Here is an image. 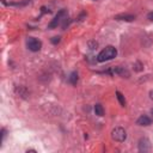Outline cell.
<instances>
[{"instance_id": "6da1fadb", "label": "cell", "mask_w": 153, "mask_h": 153, "mask_svg": "<svg viewBox=\"0 0 153 153\" xmlns=\"http://www.w3.org/2000/svg\"><path fill=\"white\" fill-rule=\"evenodd\" d=\"M116 55H117V49L112 45H108L103 50L99 51V54L97 55V61L98 62H105V61L115 59Z\"/></svg>"}, {"instance_id": "7c38bea8", "label": "cell", "mask_w": 153, "mask_h": 153, "mask_svg": "<svg viewBox=\"0 0 153 153\" xmlns=\"http://www.w3.org/2000/svg\"><path fill=\"white\" fill-rule=\"evenodd\" d=\"M61 41V38H60V36H54L51 39H50V42L53 43V44H57L59 42Z\"/></svg>"}, {"instance_id": "5bb4252c", "label": "cell", "mask_w": 153, "mask_h": 153, "mask_svg": "<svg viewBox=\"0 0 153 153\" xmlns=\"http://www.w3.org/2000/svg\"><path fill=\"white\" fill-rule=\"evenodd\" d=\"M147 18H148L149 20H153V12H149V13L147 14Z\"/></svg>"}, {"instance_id": "5b68a950", "label": "cell", "mask_w": 153, "mask_h": 153, "mask_svg": "<svg viewBox=\"0 0 153 153\" xmlns=\"http://www.w3.org/2000/svg\"><path fill=\"white\" fill-rule=\"evenodd\" d=\"M137 147H139L140 152H148V151H151V142L147 137H141L139 140Z\"/></svg>"}, {"instance_id": "52a82bcc", "label": "cell", "mask_w": 153, "mask_h": 153, "mask_svg": "<svg viewBox=\"0 0 153 153\" xmlns=\"http://www.w3.org/2000/svg\"><path fill=\"white\" fill-rule=\"evenodd\" d=\"M115 19L116 20H123V22H133L135 19V16L134 14H117L115 16Z\"/></svg>"}, {"instance_id": "30bf717a", "label": "cell", "mask_w": 153, "mask_h": 153, "mask_svg": "<svg viewBox=\"0 0 153 153\" xmlns=\"http://www.w3.org/2000/svg\"><path fill=\"white\" fill-rule=\"evenodd\" d=\"M116 97H117L120 104H121L122 106H126V98H124V96H123L120 91H116Z\"/></svg>"}, {"instance_id": "9a60e30c", "label": "cell", "mask_w": 153, "mask_h": 153, "mask_svg": "<svg viewBox=\"0 0 153 153\" xmlns=\"http://www.w3.org/2000/svg\"><path fill=\"white\" fill-rule=\"evenodd\" d=\"M149 98L153 100V90H151V91H149Z\"/></svg>"}, {"instance_id": "8992f818", "label": "cell", "mask_w": 153, "mask_h": 153, "mask_svg": "<svg viewBox=\"0 0 153 153\" xmlns=\"http://www.w3.org/2000/svg\"><path fill=\"white\" fill-rule=\"evenodd\" d=\"M151 123H152V120H151L148 116H146V115H142V116H140V117L136 120V124H137V126L147 127V126H149Z\"/></svg>"}, {"instance_id": "9c48e42d", "label": "cell", "mask_w": 153, "mask_h": 153, "mask_svg": "<svg viewBox=\"0 0 153 153\" xmlns=\"http://www.w3.org/2000/svg\"><path fill=\"white\" fill-rule=\"evenodd\" d=\"M94 114L97 116H103L104 115V109H103L102 104H96L94 105Z\"/></svg>"}, {"instance_id": "2e32d148", "label": "cell", "mask_w": 153, "mask_h": 153, "mask_svg": "<svg viewBox=\"0 0 153 153\" xmlns=\"http://www.w3.org/2000/svg\"><path fill=\"white\" fill-rule=\"evenodd\" d=\"M151 114H152V116H153V108L151 109Z\"/></svg>"}, {"instance_id": "277c9868", "label": "cell", "mask_w": 153, "mask_h": 153, "mask_svg": "<svg viewBox=\"0 0 153 153\" xmlns=\"http://www.w3.org/2000/svg\"><path fill=\"white\" fill-rule=\"evenodd\" d=\"M26 47L31 51H38L42 48V42L35 37H29L26 41Z\"/></svg>"}, {"instance_id": "3957f363", "label": "cell", "mask_w": 153, "mask_h": 153, "mask_svg": "<svg viewBox=\"0 0 153 153\" xmlns=\"http://www.w3.org/2000/svg\"><path fill=\"white\" fill-rule=\"evenodd\" d=\"M111 137L117 142H123L127 139V131L122 127H116L111 131Z\"/></svg>"}, {"instance_id": "7a4b0ae2", "label": "cell", "mask_w": 153, "mask_h": 153, "mask_svg": "<svg viewBox=\"0 0 153 153\" xmlns=\"http://www.w3.org/2000/svg\"><path fill=\"white\" fill-rule=\"evenodd\" d=\"M67 19H68L67 11H66V10H61V11H59V12H57V14L54 17V19L49 23L48 27H49V29H55V27H57V25H59L61 22H63L62 27L65 29V27H66V25H67Z\"/></svg>"}, {"instance_id": "8fae6325", "label": "cell", "mask_w": 153, "mask_h": 153, "mask_svg": "<svg viewBox=\"0 0 153 153\" xmlns=\"http://www.w3.org/2000/svg\"><path fill=\"white\" fill-rule=\"evenodd\" d=\"M134 69L136 71V72H140V71H142V63L141 62H135L134 63Z\"/></svg>"}, {"instance_id": "ba28073f", "label": "cell", "mask_w": 153, "mask_h": 153, "mask_svg": "<svg viewBox=\"0 0 153 153\" xmlns=\"http://www.w3.org/2000/svg\"><path fill=\"white\" fill-rule=\"evenodd\" d=\"M68 81L72 84V85H76L78 82V73L76 72H72L68 76Z\"/></svg>"}, {"instance_id": "4fadbf2b", "label": "cell", "mask_w": 153, "mask_h": 153, "mask_svg": "<svg viewBox=\"0 0 153 153\" xmlns=\"http://www.w3.org/2000/svg\"><path fill=\"white\" fill-rule=\"evenodd\" d=\"M88 47L90 49H94L97 47V42H88Z\"/></svg>"}]
</instances>
